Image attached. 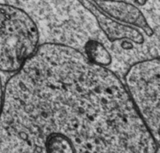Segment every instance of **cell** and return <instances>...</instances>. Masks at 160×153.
<instances>
[{
	"mask_svg": "<svg viewBox=\"0 0 160 153\" xmlns=\"http://www.w3.org/2000/svg\"><path fill=\"white\" fill-rule=\"evenodd\" d=\"M78 1L95 17L99 27L110 42H114L116 41L127 39L136 44L144 42V37L140 31L129 25L120 23L108 16L92 0Z\"/></svg>",
	"mask_w": 160,
	"mask_h": 153,
	"instance_id": "cell-4",
	"label": "cell"
},
{
	"mask_svg": "<svg viewBox=\"0 0 160 153\" xmlns=\"http://www.w3.org/2000/svg\"><path fill=\"white\" fill-rule=\"evenodd\" d=\"M108 16L123 23L141 28L148 36L153 34L142 11L136 6L122 0H92Z\"/></svg>",
	"mask_w": 160,
	"mask_h": 153,
	"instance_id": "cell-5",
	"label": "cell"
},
{
	"mask_svg": "<svg viewBox=\"0 0 160 153\" xmlns=\"http://www.w3.org/2000/svg\"><path fill=\"white\" fill-rule=\"evenodd\" d=\"M158 151L121 80L76 48L39 45L3 88L0 152Z\"/></svg>",
	"mask_w": 160,
	"mask_h": 153,
	"instance_id": "cell-1",
	"label": "cell"
},
{
	"mask_svg": "<svg viewBox=\"0 0 160 153\" xmlns=\"http://www.w3.org/2000/svg\"><path fill=\"white\" fill-rule=\"evenodd\" d=\"M39 33L23 9L0 3V71L17 72L38 48Z\"/></svg>",
	"mask_w": 160,
	"mask_h": 153,
	"instance_id": "cell-2",
	"label": "cell"
},
{
	"mask_svg": "<svg viewBox=\"0 0 160 153\" xmlns=\"http://www.w3.org/2000/svg\"><path fill=\"white\" fill-rule=\"evenodd\" d=\"M2 97H3V87H2V83L1 78H0V111H1L2 103Z\"/></svg>",
	"mask_w": 160,
	"mask_h": 153,
	"instance_id": "cell-7",
	"label": "cell"
},
{
	"mask_svg": "<svg viewBox=\"0 0 160 153\" xmlns=\"http://www.w3.org/2000/svg\"><path fill=\"white\" fill-rule=\"evenodd\" d=\"M146 2L147 0H135V2L138 3V5H140V6H144V5H145Z\"/></svg>",
	"mask_w": 160,
	"mask_h": 153,
	"instance_id": "cell-8",
	"label": "cell"
},
{
	"mask_svg": "<svg viewBox=\"0 0 160 153\" xmlns=\"http://www.w3.org/2000/svg\"><path fill=\"white\" fill-rule=\"evenodd\" d=\"M86 56L94 63L107 67L112 62V57L106 47L96 41H90L85 45Z\"/></svg>",
	"mask_w": 160,
	"mask_h": 153,
	"instance_id": "cell-6",
	"label": "cell"
},
{
	"mask_svg": "<svg viewBox=\"0 0 160 153\" xmlns=\"http://www.w3.org/2000/svg\"><path fill=\"white\" fill-rule=\"evenodd\" d=\"M125 84L145 126L160 149V58L131 66Z\"/></svg>",
	"mask_w": 160,
	"mask_h": 153,
	"instance_id": "cell-3",
	"label": "cell"
}]
</instances>
